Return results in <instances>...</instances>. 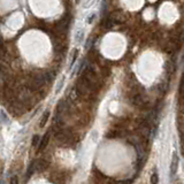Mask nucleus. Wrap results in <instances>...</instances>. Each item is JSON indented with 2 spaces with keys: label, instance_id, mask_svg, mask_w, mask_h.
Here are the masks:
<instances>
[{
  "label": "nucleus",
  "instance_id": "f257e3e1",
  "mask_svg": "<svg viewBox=\"0 0 184 184\" xmlns=\"http://www.w3.org/2000/svg\"><path fill=\"white\" fill-rule=\"evenodd\" d=\"M178 161H180L178 155H177V153H176V152H174L173 158H171V162H170V175H171V176H174V175L176 174V171H177V168H178Z\"/></svg>",
  "mask_w": 184,
  "mask_h": 184
},
{
  "label": "nucleus",
  "instance_id": "f03ea898",
  "mask_svg": "<svg viewBox=\"0 0 184 184\" xmlns=\"http://www.w3.org/2000/svg\"><path fill=\"white\" fill-rule=\"evenodd\" d=\"M48 165H50L48 161H46V160H44V159H40V160L36 161V170L39 171V173L45 171V170L48 168Z\"/></svg>",
  "mask_w": 184,
  "mask_h": 184
},
{
  "label": "nucleus",
  "instance_id": "7ed1b4c3",
  "mask_svg": "<svg viewBox=\"0 0 184 184\" xmlns=\"http://www.w3.org/2000/svg\"><path fill=\"white\" fill-rule=\"evenodd\" d=\"M48 142H50V133L46 132L45 136H44V137L41 138V140H40V144H39V146H38V152H39V151H43L45 147L47 146Z\"/></svg>",
  "mask_w": 184,
  "mask_h": 184
},
{
  "label": "nucleus",
  "instance_id": "20e7f679",
  "mask_svg": "<svg viewBox=\"0 0 184 184\" xmlns=\"http://www.w3.org/2000/svg\"><path fill=\"white\" fill-rule=\"evenodd\" d=\"M139 133H140L144 138H147V137L151 135V129H150V126H147V124H143V126H140V128H139Z\"/></svg>",
  "mask_w": 184,
  "mask_h": 184
},
{
  "label": "nucleus",
  "instance_id": "39448f33",
  "mask_svg": "<svg viewBox=\"0 0 184 184\" xmlns=\"http://www.w3.org/2000/svg\"><path fill=\"white\" fill-rule=\"evenodd\" d=\"M75 39H76L77 43H81V41L84 39V30H83V29H78V30H76Z\"/></svg>",
  "mask_w": 184,
  "mask_h": 184
},
{
  "label": "nucleus",
  "instance_id": "423d86ee",
  "mask_svg": "<svg viewBox=\"0 0 184 184\" xmlns=\"http://www.w3.org/2000/svg\"><path fill=\"white\" fill-rule=\"evenodd\" d=\"M48 116H50V110H45L44 114H43V116H41V120H40V122H39V126H40V127H44V126L46 124V122H47V120H48Z\"/></svg>",
  "mask_w": 184,
  "mask_h": 184
},
{
  "label": "nucleus",
  "instance_id": "0eeeda50",
  "mask_svg": "<svg viewBox=\"0 0 184 184\" xmlns=\"http://www.w3.org/2000/svg\"><path fill=\"white\" fill-rule=\"evenodd\" d=\"M79 54V51L76 48V50H74L73 52V56H72V62H70V68H73V66L75 65V62H76V60H77V56Z\"/></svg>",
  "mask_w": 184,
  "mask_h": 184
},
{
  "label": "nucleus",
  "instance_id": "6e6552de",
  "mask_svg": "<svg viewBox=\"0 0 184 184\" xmlns=\"http://www.w3.org/2000/svg\"><path fill=\"white\" fill-rule=\"evenodd\" d=\"M36 170V161H32L31 162V165L29 166V168H28V173H27V175H28V177L29 176H31L32 175V173Z\"/></svg>",
  "mask_w": 184,
  "mask_h": 184
},
{
  "label": "nucleus",
  "instance_id": "1a4fd4ad",
  "mask_svg": "<svg viewBox=\"0 0 184 184\" xmlns=\"http://www.w3.org/2000/svg\"><path fill=\"white\" fill-rule=\"evenodd\" d=\"M133 104L136 105V106H140V105H143V98L140 97V96H136L135 98H133Z\"/></svg>",
  "mask_w": 184,
  "mask_h": 184
},
{
  "label": "nucleus",
  "instance_id": "9d476101",
  "mask_svg": "<svg viewBox=\"0 0 184 184\" xmlns=\"http://www.w3.org/2000/svg\"><path fill=\"white\" fill-rule=\"evenodd\" d=\"M96 16H97V14L93 12V13H91L90 15H88V18H86V23L88 24H91L92 22L96 20Z\"/></svg>",
  "mask_w": 184,
  "mask_h": 184
},
{
  "label": "nucleus",
  "instance_id": "9b49d317",
  "mask_svg": "<svg viewBox=\"0 0 184 184\" xmlns=\"http://www.w3.org/2000/svg\"><path fill=\"white\" fill-rule=\"evenodd\" d=\"M159 182V176L157 173H153V175L151 176V184H158Z\"/></svg>",
  "mask_w": 184,
  "mask_h": 184
},
{
  "label": "nucleus",
  "instance_id": "f8f14e48",
  "mask_svg": "<svg viewBox=\"0 0 184 184\" xmlns=\"http://www.w3.org/2000/svg\"><path fill=\"white\" fill-rule=\"evenodd\" d=\"M94 1H96V0H86L85 4L83 5V7H84V8H90L92 5L94 4Z\"/></svg>",
  "mask_w": 184,
  "mask_h": 184
},
{
  "label": "nucleus",
  "instance_id": "ddd939ff",
  "mask_svg": "<svg viewBox=\"0 0 184 184\" xmlns=\"http://www.w3.org/2000/svg\"><path fill=\"white\" fill-rule=\"evenodd\" d=\"M180 93H182L184 96V76L181 81V84H180Z\"/></svg>",
  "mask_w": 184,
  "mask_h": 184
},
{
  "label": "nucleus",
  "instance_id": "4468645a",
  "mask_svg": "<svg viewBox=\"0 0 184 184\" xmlns=\"http://www.w3.org/2000/svg\"><path fill=\"white\" fill-rule=\"evenodd\" d=\"M38 142H39V136H38V135H35L34 138H32V145L36 146L37 144H38Z\"/></svg>",
  "mask_w": 184,
  "mask_h": 184
},
{
  "label": "nucleus",
  "instance_id": "2eb2a0df",
  "mask_svg": "<svg viewBox=\"0 0 184 184\" xmlns=\"http://www.w3.org/2000/svg\"><path fill=\"white\" fill-rule=\"evenodd\" d=\"M63 82H65V77L61 78V81H60V83H59V86H58V89H56V92H59L61 90V88H62V85H63Z\"/></svg>",
  "mask_w": 184,
  "mask_h": 184
},
{
  "label": "nucleus",
  "instance_id": "dca6fc26",
  "mask_svg": "<svg viewBox=\"0 0 184 184\" xmlns=\"http://www.w3.org/2000/svg\"><path fill=\"white\" fill-rule=\"evenodd\" d=\"M11 184H18V178L16 176H13L11 180Z\"/></svg>",
  "mask_w": 184,
  "mask_h": 184
}]
</instances>
